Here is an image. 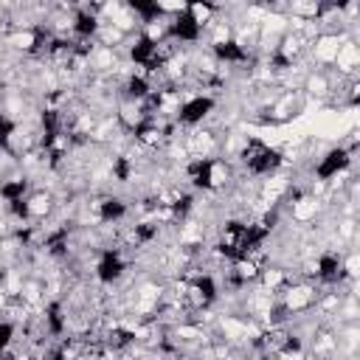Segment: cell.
Instances as JSON below:
<instances>
[{
	"label": "cell",
	"instance_id": "cell-1",
	"mask_svg": "<svg viewBox=\"0 0 360 360\" xmlns=\"http://www.w3.org/2000/svg\"><path fill=\"white\" fill-rule=\"evenodd\" d=\"M186 6H188V0H155V8H158V14H163V17H174V14H183V11H186Z\"/></svg>",
	"mask_w": 360,
	"mask_h": 360
}]
</instances>
